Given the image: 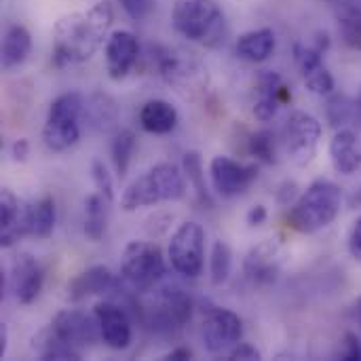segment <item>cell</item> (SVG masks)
I'll return each instance as SVG.
<instances>
[{
    "mask_svg": "<svg viewBox=\"0 0 361 361\" xmlns=\"http://www.w3.org/2000/svg\"><path fill=\"white\" fill-rule=\"evenodd\" d=\"M25 218H27V207H23L8 188H2L0 192V245L2 247H11L21 237L27 235Z\"/></svg>",
    "mask_w": 361,
    "mask_h": 361,
    "instance_id": "cell-19",
    "label": "cell"
},
{
    "mask_svg": "<svg viewBox=\"0 0 361 361\" xmlns=\"http://www.w3.org/2000/svg\"><path fill=\"white\" fill-rule=\"evenodd\" d=\"M330 159L338 173L353 176L361 169L360 137L353 129L341 127L330 140Z\"/></svg>",
    "mask_w": 361,
    "mask_h": 361,
    "instance_id": "cell-20",
    "label": "cell"
},
{
    "mask_svg": "<svg viewBox=\"0 0 361 361\" xmlns=\"http://www.w3.org/2000/svg\"><path fill=\"white\" fill-rule=\"evenodd\" d=\"M355 104H357V108L361 110V93H360V97H357V102H355Z\"/></svg>",
    "mask_w": 361,
    "mask_h": 361,
    "instance_id": "cell-47",
    "label": "cell"
},
{
    "mask_svg": "<svg viewBox=\"0 0 361 361\" xmlns=\"http://www.w3.org/2000/svg\"><path fill=\"white\" fill-rule=\"evenodd\" d=\"M91 176H93V182H95L97 192H102L106 199L112 201L114 199V184H112V178L108 173V167L99 159H95L91 163Z\"/></svg>",
    "mask_w": 361,
    "mask_h": 361,
    "instance_id": "cell-36",
    "label": "cell"
},
{
    "mask_svg": "<svg viewBox=\"0 0 361 361\" xmlns=\"http://www.w3.org/2000/svg\"><path fill=\"white\" fill-rule=\"evenodd\" d=\"M250 154L256 157L258 161L271 165L277 163V137L273 131L262 129L250 137Z\"/></svg>",
    "mask_w": 361,
    "mask_h": 361,
    "instance_id": "cell-33",
    "label": "cell"
},
{
    "mask_svg": "<svg viewBox=\"0 0 361 361\" xmlns=\"http://www.w3.org/2000/svg\"><path fill=\"white\" fill-rule=\"evenodd\" d=\"M165 258L148 241H131L121 258V283L131 292H150L165 277Z\"/></svg>",
    "mask_w": 361,
    "mask_h": 361,
    "instance_id": "cell-5",
    "label": "cell"
},
{
    "mask_svg": "<svg viewBox=\"0 0 361 361\" xmlns=\"http://www.w3.org/2000/svg\"><path fill=\"white\" fill-rule=\"evenodd\" d=\"M165 360H171V361L192 360V351H190V349H186V347H178V349L169 351V353L165 355Z\"/></svg>",
    "mask_w": 361,
    "mask_h": 361,
    "instance_id": "cell-43",
    "label": "cell"
},
{
    "mask_svg": "<svg viewBox=\"0 0 361 361\" xmlns=\"http://www.w3.org/2000/svg\"><path fill=\"white\" fill-rule=\"evenodd\" d=\"M231 360H243V361H258L262 355L260 351H256V347L247 345V343H239L231 353H228Z\"/></svg>",
    "mask_w": 361,
    "mask_h": 361,
    "instance_id": "cell-39",
    "label": "cell"
},
{
    "mask_svg": "<svg viewBox=\"0 0 361 361\" xmlns=\"http://www.w3.org/2000/svg\"><path fill=\"white\" fill-rule=\"evenodd\" d=\"M95 317L99 324V332H102V341L106 347L114 349V351H123L131 345V319L127 315V311L121 305L114 302H99L95 305Z\"/></svg>",
    "mask_w": 361,
    "mask_h": 361,
    "instance_id": "cell-13",
    "label": "cell"
},
{
    "mask_svg": "<svg viewBox=\"0 0 361 361\" xmlns=\"http://www.w3.org/2000/svg\"><path fill=\"white\" fill-rule=\"evenodd\" d=\"M121 6H123V11H125L131 19L140 21V19H146V17L152 13L154 0H121Z\"/></svg>",
    "mask_w": 361,
    "mask_h": 361,
    "instance_id": "cell-37",
    "label": "cell"
},
{
    "mask_svg": "<svg viewBox=\"0 0 361 361\" xmlns=\"http://www.w3.org/2000/svg\"><path fill=\"white\" fill-rule=\"evenodd\" d=\"M30 51H32L30 32L19 23L8 25L2 38V68L4 70L19 68L27 59Z\"/></svg>",
    "mask_w": 361,
    "mask_h": 361,
    "instance_id": "cell-25",
    "label": "cell"
},
{
    "mask_svg": "<svg viewBox=\"0 0 361 361\" xmlns=\"http://www.w3.org/2000/svg\"><path fill=\"white\" fill-rule=\"evenodd\" d=\"M302 76H305L307 89L311 93H315V95H322V97L324 95H332L334 89H336L334 76L330 74V70L326 66H319V68H315V70H311V72H307Z\"/></svg>",
    "mask_w": 361,
    "mask_h": 361,
    "instance_id": "cell-34",
    "label": "cell"
},
{
    "mask_svg": "<svg viewBox=\"0 0 361 361\" xmlns=\"http://www.w3.org/2000/svg\"><path fill=\"white\" fill-rule=\"evenodd\" d=\"M51 326L55 328V332L59 336H63L74 347L93 345L102 338L95 313L87 315L85 311H78V309H66V311L57 313V317L53 319Z\"/></svg>",
    "mask_w": 361,
    "mask_h": 361,
    "instance_id": "cell-15",
    "label": "cell"
},
{
    "mask_svg": "<svg viewBox=\"0 0 361 361\" xmlns=\"http://www.w3.org/2000/svg\"><path fill=\"white\" fill-rule=\"evenodd\" d=\"M355 319H357V324L361 326V298L357 300V307H355Z\"/></svg>",
    "mask_w": 361,
    "mask_h": 361,
    "instance_id": "cell-46",
    "label": "cell"
},
{
    "mask_svg": "<svg viewBox=\"0 0 361 361\" xmlns=\"http://www.w3.org/2000/svg\"><path fill=\"white\" fill-rule=\"evenodd\" d=\"M182 171H184V178L188 180V184H192L195 195L199 197V201L201 203H212V197H209L207 186H205V173H203V165H201L199 152H186L184 154Z\"/></svg>",
    "mask_w": 361,
    "mask_h": 361,
    "instance_id": "cell-32",
    "label": "cell"
},
{
    "mask_svg": "<svg viewBox=\"0 0 361 361\" xmlns=\"http://www.w3.org/2000/svg\"><path fill=\"white\" fill-rule=\"evenodd\" d=\"M243 338V324L239 315L228 309L214 307L203 322V345L212 355L231 353Z\"/></svg>",
    "mask_w": 361,
    "mask_h": 361,
    "instance_id": "cell-9",
    "label": "cell"
},
{
    "mask_svg": "<svg viewBox=\"0 0 361 361\" xmlns=\"http://www.w3.org/2000/svg\"><path fill=\"white\" fill-rule=\"evenodd\" d=\"M108 205L110 199H106L102 192H93L85 199V235L91 241H99L106 235Z\"/></svg>",
    "mask_w": 361,
    "mask_h": 361,
    "instance_id": "cell-27",
    "label": "cell"
},
{
    "mask_svg": "<svg viewBox=\"0 0 361 361\" xmlns=\"http://www.w3.org/2000/svg\"><path fill=\"white\" fill-rule=\"evenodd\" d=\"M349 252H351V256L361 262V218L355 220V224H353V231H351V235H349Z\"/></svg>",
    "mask_w": 361,
    "mask_h": 361,
    "instance_id": "cell-40",
    "label": "cell"
},
{
    "mask_svg": "<svg viewBox=\"0 0 361 361\" xmlns=\"http://www.w3.org/2000/svg\"><path fill=\"white\" fill-rule=\"evenodd\" d=\"M152 59L157 63L159 74L167 82L178 85V87L192 85V82H197V80H201L205 76V70L201 68L199 61H195L192 57H186L184 53L173 51V49L157 47Z\"/></svg>",
    "mask_w": 361,
    "mask_h": 361,
    "instance_id": "cell-14",
    "label": "cell"
},
{
    "mask_svg": "<svg viewBox=\"0 0 361 361\" xmlns=\"http://www.w3.org/2000/svg\"><path fill=\"white\" fill-rule=\"evenodd\" d=\"M44 146L53 152H68L80 140V121H57L47 118L42 129Z\"/></svg>",
    "mask_w": 361,
    "mask_h": 361,
    "instance_id": "cell-26",
    "label": "cell"
},
{
    "mask_svg": "<svg viewBox=\"0 0 361 361\" xmlns=\"http://www.w3.org/2000/svg\"><path fill=\"white\" fill-rule=\"evenodd\" d=\"M233 273V250L226 241H216L209 258V277L214 286H222L228 281Z\"/></svg>",
    "mask_w": 361,
    "mask_h": 361,
    "instance_id": "cell-31",
    "label": "cell"
},
{
    "mask_svg": "<svg viewBox=\"0 0 361 361\" xmlns=\"http://www.w3.org/2000/svg\"><path fill=\"white\" fill-rule=\"evenodd\" d=\"M275 47H277L275 32L271 27H258V30H250L237 38L235 53L250 63H262L273 55Z\"/></svg>",
    "mask_w": 361,
    "mask_h": 361,
    "instance_id": "cell-21",
    "label": "cell"
},
{
    "mask_svg": "<svg viewBox=\"0 0 361 361\" xmlns=\"http://www.w3.org/2000/svg\"><path fill=\"white\" fill-rule=\"evenodd\" d=\"M343 207V192L330 180L313 182L294 203L288 214V224L302 235L317 233L330 226Z\"/></svg>",
    "mask_w": 361,
    "mask_h": 361,
    "instance_id": "cell-2",
    "label": "cell"
},
{
    "mask_svg": "<svg viewBox=\"0 0 361 361\" xmlns=\"http://www.w3.org/2000/svg\"><path fill=\"white\" fill-rule=\"evenodd\" d=\"M353 102L351 99H347L345 95H334L330 102H328V121L336 127V129H341L349 118H351V114H353Z\"/></svg>",
    "mask_w": 361,
    "mask_h": 361,
    "instance_id": "cell-35",
    "label": "cell"
},
{
    "mask_svg": "<svg viewBox=\"0 0 361 361\" xmlns=\"http://www.w3.org/2000/svg\"><path fill=\"white\" fill-rule=\"evenodd\" d=\"M184 171L171 163H159L125 188L121 207L125 212H135L140 207H150L163 201H178L184 197Z\"/></svg>",
    "mask_w": 361,
    "mask_h": 361,
    "instance_id": "cell-4",
    "label": "cell"
},
{
    "mask_svg": "<svg viewBox=\"0 0 361 361\" xmlns=\"http://www.w3.org/2000/svg\"><path fill=\"white\" fill-rule=\"evenodd\" d=\"M32 349L40 360H80V349L70 345L63 336H59L55 332L53 326L40 330L34 338H32Z\"/></svg>",
    "mask_w": 361,
    "mask_h": 361,
    "instance_id": "cell-24",
    "label": "cell"
},
{
    "mask_svg": "<svg viewBox=\"0 0 361 361\" xmlns=\"http://www.w3.org/2000/svg\"><path fill=\"white\" fill-rule=\"evenodd\" d=\"M338 27L345 44L353 51H361V6L349 0L338 2Z\"/></svg>",
    "mask_w": 361,
    "mask_h": 361,
    "instance_id": "cell-29",
    "label": "cell"
},
{
    "mask_svg": "<svg viewBox=\"0 0 361 361\" xmlns=\"http://www.w3.org/2000/svg\"><path fill=\"white\" fill-rule=\"evenodd\" d=\"M169 262L182 277L195 279L203 273L205 264V231L199 222H184L171 235Z\"/></svg>",
    "mask_w": 361,
    "mask_h": 361,
    "instance_id": "cell-7",
    "label": "cell"
},
{
    "mask_svg": "<svg viewBox=\"0 0 361 361\" xmlns=\"http://www.w3.org/2000/svg\"><path fill=\"white\" fill-rule=\"evenodd\" d=\"M82 118L87 121V127L95 133H110L116 129L118 123V108L116 102L106 93H95L85 102Z\"/></svg>",
    "mask_w": 361,
    "mask_h": 361,
    "instance_id": "cell-22",
    "label": "cell"
},
{
    "mask_svg": "<svg viewBox=\"0 0 361 361\" xmlns=\"http://www.w3.org/2000/svg\"><path fill=\"white\" fill-rule=\"evenodd\" d=\"M44 283V271L38 264V260L30 254H19L13 262L11 271V288L21 305H32Z\"/></svg>",
    "mask_w": 361,
    "mask_h": 361,
    "instance_id": "cell-17",
    "label": "cell"
},
{
    "mask_svg": "<svg viewBox=\"0 0 361 361\" xmlns=\"http://www.w3.org/2000/svg\"><path fill=\"white\" fill-rule=\"evenodd\" d=\"M114 13L110 2L102 0L85 11L63 15L53 30V61L55 66H72L89 61L108 40Z\"/></svg>",
    "mask_w": 361,
    "mask_h": 361,
    "instance_id": "cell-1",
    "label": "cell"
},
{
    "mask_svg": "<svg viewBox=\"0 0 361 361\" xmlns=\"http://www.w3.org/2000/svg\"><path fill=\"white\" fill-rule=\"evenodd\" d=\"M264 220H267V207L264 205H254L247 212V224L250 226H260V224H264Z\"/></svg>",
    "mask_w": 361,
    "mask_h": 361,
    "instance_id": "cell-41",
    "label": "cell"
},
{
    "mask_svg": "<svg viewBox=\"0 0 361 361\" xmlns=\"http://www.w3.org/2000/svg\"><path fill=\"white\" fill-rule=\"evenodd\" d=\"M286 264V247L279 239H264L254 245L243 260V275L256 288L275 283Z\"/></svg>",
    "mask_w": 361,
    "mask_h": 361,
    "instance_id": "cell-8",
    "label": "cell"
},
{
    "mask_svg": "<svg viewBox=\"0 0 361 361\" xmlns=\"http://www.w3.org/2000/svg\"><path fill=\"white\" fill-rule=\"evenodd\" d=\"M118 279L114 277V273L104 267V264H97V267H91L87 271H82L80 275H76L70 286H68V298L72 302H80L85 298H91V296H102V294H110L118 288Z\"/></svg>",
    "mask_w": 361,
    "mask_h": 361,
    "instance_id": "cell-18",
    "label": "cell"
},
{
    "mask_svg": "<svg viewBox=\"0 0 361 361\" xmlns=\"http://www.w3.org/2000/svg\"><path fill=\"white\" fill-rule=\"evenodd\" d=\"M104 55H106L108 76L114 80H121L133 70L137 55H140V42H137L133 32L116 30L108 36L106 47H104Z\"/></svg>",
    "mask_w": 361,
    "mask_h": 361,
    "instance_id": "cell-12",
    "label": "cell"
},
{
    "mask_svg": "<svg viewBox=\"0 0 361 361\" xmlns=\"http://www.w3.org/2000/svg\"><path fill=\"white\" fill-rule=\"evenodd\" d=\"M349 207L353 209H361V184L353 190V195L349 197Z\"/></svg>",
    "mask_w": 361,
    "mask_h": 361,
    "instance_id": "cell-44",
    "label": "cell"
},
{
    "mask_svg": "<svg viewBox=\"0 0 361 361\" xmlns=\"http://www.w3.org/2000/svg\"><path fill=\"white\" fill-rule=\"evenodd\" d=\"M27 154H30V144H27V140H17V142L13 144V157H15V161H25Z\"/></svg>",
    "mask_w": 361,
    "mask_h": 361,
    "instance_id": "cell-42",
    "label": "cell"
},
{
    "mask_svg": "<svg viewBox=\"0 0 361 361\" xmlns=\"http://www.w3.org/2000/svg\"><path fill=\"white\" fill-rule=\"evenodd\" d=\"M258 99L254 104V116L262 123H269L277 116L279 108L292 99L290 89L283 85V78L273 70H262L256 80Z\"/></svg>",
    "mask_w": 361,
    "mask_h": 361,
    "instance_id": "cell-16",
    "label": "cell"
},
{
    "mask_svg": "<svg viewBox=\"0 0 361 361\" xmlns=\"http://www.w3.org/2000/svg\"><path fill=\"white\" fill-rule=\"evenodd\" d=\"M140 125L154 135L171 133L178 125V110L165 99H150L140 110Z\"/></svg>",
    "mask_w": 361,
    "mask_h": 361,
    "instance_id": "cell-23",
    "label": "cell"
},
{
    "mask_svg": "<svg viewBox=\"0 0 361 361\" xmlns=\"http://www.w3.org/2000/svg\"><path fill=\"white\" fill-rule=\"evenodd\" d=\"M212 186L222 199H235L243 195L258 178L256 165H243L231 157H214L209 165Z\"/></svg>",
    "mask_w": 361,
    "mask_h": 361,
    "instance_id": "cell-10",
    "label": "cell"
},
{
    "mask_svg": "<svg viewBox=\"0 0 361 361\" xmlns=\"http://www.w3.org/2000/svg\"><path fill=\"white\" fill-rule=\"evenodd\" d=\"M341 357L347 361H361V341L357 338V334L349 332L345 336L343 349H341Z\"/></svg>",
    "mask_w": 361,
    "mask_h": 361,
    "instance_id": "cell-38",
    "label": "cell"
},
{
    "mask_svg": "<svg viewBox=\"0 0 361 361\" xmlns=\"http://www.w3.org/2000/svg\"><path fill=\"white\" fill-rule=\"evenodd\" d=\"M150 326L154 330L171 332L176 328H182L192 313V300L178 288L161 290L157 302L150 307Z\"/></svg>",
    "mask_w": 361,
    "mask_h": 361,
    "instance_id": "cell-11",
    "label": "cell"
},
{
    "mask_svg": "<svg viewBox=\"0 0 361 361\" xmlns=\"http://www.w3.org/2000/svg\"><path fill=\"white\" fill-rule=\"evenodd\" d=\"M6 341H8V330L2 324V328H0V357H4V353H6Z\"/></svg>",
    "mask_w": 361,
    "mask_h": 361,
    "instance_id": "cell-45",
    "label": "cell"
},
{
    "mask_svg": "<svg viewBox=\"0 0 361 361\" xmlns=\"http://www.w3.org/2000/svg\"><path fill=\"white\" fill-rule=\"evenodd\" d=\"M171 23L184 38L212 49L226 36V17L216 0H173Z\"/></svg>",
    "mask_w": 361,
    "mask_h": 361,
    "instance_id": "cell-3",
    "label": "cell"
},
{
    "mask_svg": "<svg viewBox=\"0 0 361 361\" xmlns=\"http://www.w3.org/2000/svg\"><path fill=\"white\" fill-rule=\"evenodd\" d=\"M27 235L36 239L51 237L55 228V201L51 197H42L34 205L27 207Z\"/></svg>",
    "mask_w": 361,
    "mask_h": 361,
    "instance_id": "cell-28",
    "label": "cell"
},
{
    "mask_svg": "<svg viewBox=\"0 0 361 361\" xmlns=\"http://www.w3.org/2000/svg\"><path fill=\"white\" fill-rule=\"evenodd\" d=\"M135 144H137V137L131 129H121L114 135L110 152H112V163H114L118 178H123L129 171V165H131V159L135 152Z\"/></svg>",
    "mask_w": 361,
    "mask_h": 361,
    "instance_id": "cell-30",
    "label": "cell"
},
{
    "mask_svg": "<svg viewBox=\"0 0 361 361\" xmlns=\"http://www.w3.org/2000/svg\"><path fill=\"white\" fill-rule=\"evenodd\" d=\"M322 140V123L302 110H296L288 116L281 131V146L286 157L296 167H307L315 154Z\"/></svg>",
    "mask_w": 361,
    "mask_h": 361,
    "instance_id": "cell-6",
    "label": "cell"
}]
</instances>
